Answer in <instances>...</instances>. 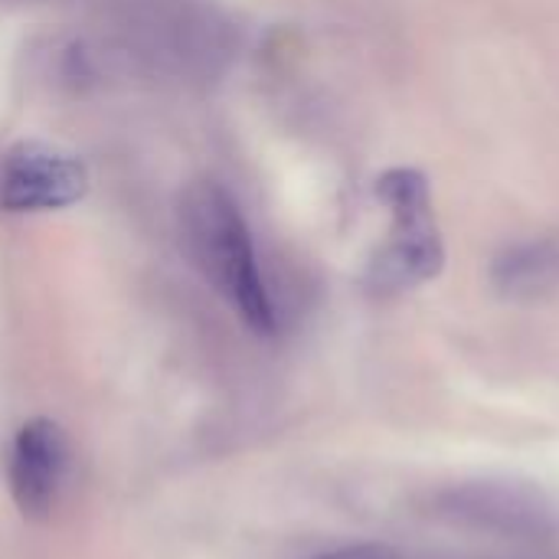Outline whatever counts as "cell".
<instances>
[{
    "mask_svg": "<svg viewBox=\"0 0 559 559\" xmlns=\"http://www.w3.org/2000/svg\"><path fill=\"white\" fill-rule=\"evenodd\" d=\"M445 265V246L432 219L393 223L386 246L373 255L367 269V285L373 292H403L436 278Z\"/></svg>",
    "mask_w": 559,
    "mask_h": 559,
    "instance_id": "277c9868",
    "label": "cell"
},
{
    "mask_svg": "<svg viewBox=\"0 0 559 559\" xmlns=\"http://www.w3.org/2000/svg\"><path fill=\"white\" fill-rule=\"evenodd\" d=\"M180 229L206 278L229 298L255 334L275 331V305L259 272L255 246L236 200L213 180L193 183L180 197Z\"/></svg>",
    "mask_w": 559,
    "mask_h": 559,
    "instance_id": "6da1fadb",
    "label": "cell"
},
{
    "mask_svg": "<svg viewBox=\"0 0 559 559\" xmlns=\"http://www.w3.org/2000/svg\"><path fill=\"white\" fill-rule=\"evenodd\" d=\"M88 190V167L75 154L23 141L0 160V210L49 213L72 206Z\"/></svg>",
    "mask_w": 559,
    "mask_h": 559,
    "instance_id": "7a4b0ae2",
    "label": "cell"
},
{
    "mask_svg": "<svg viewBox=\"0 0 559 559\" xmlns=\"http://www.w3.org/2000/svg\"><path fill=\"white\" fill-rule=\"evenodd\" d=\"M66 475V439L56 423L29 419L16 429L10 445L7 481L16 508L39 518L52 508Z\"/></svg>",
    "mask_w": 559,
    "mask_h": 559,
    "instance_id": "3957f363",
    "label": "cell"
},
{
    "mask_svg": "<svg viewBox=\"0 0 559 559\" xmlns=\"http://www.w3.org/2000/svg\"><path fill=\"white\" fill-rule=\"evenodd\" d=\"M380 203L393 213V223H423L432 219L429 183L413 167H393L377 180Z\"/></svg>",
    "mask_w": 559,
    "mask_h": 559,
    "instance_id": "8992f818",
    "label": "cell"
},
{
    "mask_svg": "<svg viewBox=\"0 0 559 559\" xmlns=\"http://www.w3.org/2000/svg\"><path fill=\"white\" fill-rule=\"evenodd\" d=\"M491 282L504 298H540L559 285V242L534 239L504 249L491 265Z\"/></svg>",
    "mask_w": 559,
    "mask_h": 559,
    "instance_id": "5b68a950",
    "label": "cell"
},
{
    "mask_svg": "<svg viewBox=\"0 0 559 559\" xmlns=\"http://www.w3.org/2000/svg\"><path fill=\"white\" fill-rule=\"evenodd\" d=\"M314 559H400L390 547L383 544H354V547H337V550H328Z\"/></svg>",
    "mask_w": 559,
    "mask_h": 559,
    "instance_id": "52a82bcc",
    "label": "cell"
}]
</instances>
